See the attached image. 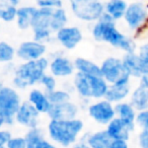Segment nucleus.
I'll list each match as a JSON object with an SVG mask.
<instances>
[{
  "label": "nucleus",
  "instance_id": "nucleus-24",
  "mask_svg": "<svg viewBox=\"0 0 148 148\" xmlns=\"http://www.w3.org/2000/svg\"><path fill=\"white\" fill-rule=\"evenodd\" d=\"M37 8L32 6L21 7L16 10V17H17V25L19 29H27L31 27V21L35 14Z\"/></svg>",
  "mask_w": 148,
  "mask_h": 148
},
{
  "label": "nucleus",
  "instance_id": "nucleus-9",
  "mask_svg": "<svg viewBox=\"0 0 148 148\" xmlns=\"http://www.w3.org/2000/svg\"><path fill=\"white\" fill-rule=\"evenodd\" d=\"M88 113L95 122L103 125H108L116 115L114 107L108 101H101L91 105L88 108Z\"/></svg>",
  "mask_w": 148,
  "mask_h": 148
},
{
  "label": "nucleus",
  "instance_id": "nucleus-26",
  "mask_svg": "<svg viewBox=\"0 0 148 148\" xmlns=\"http://www.w3.org/2000/svg\"><path fill=\"white\" fill-rule=\"evenodd\" d=\"M48 101L51 105H57V103H66V101H69V95L68 92L63 90H52L48 91L47 95Z\"/></svg>",
  "mask_w": 148,
  "mask_h": 148
},
{
  "label": "nucleus",
  "instance_id": "nucleus-19",
  "mask_svg": "<svg viewBox=\"0 0 148 148\" xmlns=\"http://www.w3.org/2000/svg\"><path fill=\"white\" fill-rule=\"evenodd\" d=\"M131 106L134 110L139 112L146 111L148 107V87L139 85L138 88L134 90L131 97Z\"/></svg>",
  "mask_w": 148,
  "mask_h": 148
},
{
  "label": "nucleus",
  "instance_id": "nucleus-30",
  "mask_svg": "<svg viewBox=\"0 0 148 148\" xmlns=\"http://www.w3.org/2000/svg\"><path fill=\"white\" fill-rule=\"evenodd\" d=\"M40 82L45 86V88L47 89V91H52L55 90L56 87V80L53 76L51 75H47V74H44L42 78L40 79Z\"/></svg>",
  "mask_w": 148,
  "mask_h": 148
},
{
  "label": "nucleus",
  "instance_id": "nucleus-3",
  "mask_svg": "<svg viewBox=\"0 0 148 148\" xmlns=\"http://www.w3.org/2000/svg\"><path fill=\"white\" fill-rule=\"evenodd\" d=\"M48 65V60L44 57L39 58L38 60L27 61L15 71L13 83L15 86L21 89L35 84L40 81L42 76L45 74V70L47 69Z\"/></svg>",
  "mask_w": 148,
  "mask_h": 148
},
{
  "label": "nucleus",
  "instance_id": "nucleus-36",
  "mask_svg": "<svg viewBox=\"0 0 148 148\" xmlns=\"http://www.w3.org/2000/svg\"><path fill=\"white\" fill-rule=\"evenodd\" d=\"M109 148H129V146L125 140H112Z\"/></svg>",
  "mask_w": 148,
  "mask_h": 148
},
{
  "label": "nucleus",
  "instance_id": "nucleus-32",
  "mask_svg": "<svg viewBox=\"0 0 148 148\" xmlns=\"http://www.w3.org/2000/svg\"><path fill=\"white\" fill-rule=\"evenodd\" d=\"M40 7H48V8H61L62 0H36Z\"/></svg>",
  "mask_w": 148,
  "mask_h": 148
},
{
  "label": "nucleus",
  "instance_id": "nucleus-40",
  "mask_svg": "<svg viewBox=\"0 0 148 148\" xmlns=\"http://www.w3.org/2000/svg\"><path fill=\"white\" fill-rule=\"evenodd\" d=\"M3 125H4V121H3L2 117H1V116H0V128L2 127Z\"/></svg>",
  "mask_w": 148,
  "mask_h": 148
},
{
  "label": "nucleus",
  "instance_id": "nucleus-2",
  "mask_svg": "<svg viewBox=\"0 0 148 148\" xmlns=\"http://www.w3.org/2000/svg\"><path fill=\"white\" fill-rule=\"evenodd\" d=\"M82 129L83 123L81 120L78 119L65 120V121L51 120L48 125V131L51 139L65 147L75 143Z\"/></svg>",
  "mask_w": 148,
  "mask_h": 148
},
{
  "label": "nucleus",
  "instance_id": "nucleus-7",
  "mask_svg": "<svg viewBox=\"0 0 148 148\" xmlns=\"http://www.w3.org/2000/svg\"><path fill=\"white\" fill-rule=\"evenodd\" d=\"M129 76L141 77L148 73V46L144 45L140 49L139 55L134 52L127 53L122 60Z\"/></svg>",
  "mask_w": 148,
  "mask_h": 148
},
{
  "label": "nucleus",
  "instance_id": "nucleus-27",
  "mask_svg": "<svg viewBox=\"0 0 148 148\" xmlns=\"http://www.w3.org/2000/svg\"><path fill=\"white\" fill-rule=\"evenodd\" d=\"M14 56V50L10 45L0 42V62H9Z\"/></svg>",
  "mask_w": 148,
  "mask_h": 148
},
{
  "label": "nucleus",
  "instance_id": "nucleus-20",
  "mask_svg": "<svg viewBox=\"0 0 148 148\" xmlns=\"http://www.w3.org/2000/svg\"><path fill=\"white\" fill-rule=\"evenodd\" d=\"M74 65L76 67L80 73L88 76H95V77H101V68L95 63L89 61L84 58H77L74 62Z\"/></svg>",
  "mask_w": 148,
  "mask_h": 148
},
{
  "label": "nucleus",
  "instance_id": "nucleus-39",
  "mask_svg": "<svg viewBox=\"0 0 148 148\" xmlns=\"http://www.w3.org/2000/svg\"><path fill=\"white\" fill-rule=\"evenodd\" d=\"M6 1H8V2L10 3L11 5H13V6H15V5L19 2V0H6Z\"/></svg>",
  "mask_w": 148,
  "mask_h": 148
},
{
  "label": "nucleus",
  "instance_id": "nucleus-16",
  "mask_svg": "<svg viewBox=\"0 0 148 148\" xmlns=\"http://www.w3.org/2000/svg\"><path fill=\"white\" fill-rule=\"evenodd\" d=\"M106 132L112 140H125V141H127L129 139L130 130L119 118H114L108 124V128Z\"/></svg>",
  "mask_w": 148,
  "mask_h": 148
},
{
  "label": "nucleus",
  "instance_id": "nucleus-13",
  "mask_svg": "<svg viewBox=\"0 0 148 148\" xmlns=\"http://www.w3.org/2000/svg\"><path fill=\"white\" fill-rule=\"evenodd\" d=\"M57 40L66 48L74 49L82 40V34L78 27H64L57 32Z\"/></svg>",
  "mask_w": 148,
  "mask_h": 148
},
{
  "label": "nucleus",
  "instance_id": "nucleus-33",
  "mask_svg": "<svg viewBox=\"0 0 148 148\" xmlns=\"http://www.w3.org/2000/svg\"><path fill=\"white\" fill-rule=\"evenodd\" d=\"M135 123L142 129H147L148 127V112L141 111L137 116H135Z\"/></svg>",
  "mask_w": 148,
  "mask_h": 148
},
{
  "label": "nucleus",
  "instance_id": "nucleus-14",
  "mask_svg": "<svg viewBox=\"0 0 148 148\" xmlns=\"http://www.w3.org/2000/svg\"><path fill=\"white\" fill-rule=\"evenodd\" d=\"M46 52V47L38 42H25L19 46L17 50V56L25 61H33L43 57Z\"/></svg>",
  "mask_w": 148,
  "mask_h": 148
},
{
  "label": "nucleus",
  "instance_id": "nucleus-1",
  "mask_svg": "<svg viewBox=\"0 0 148 148\" xmlns=\"http://www.w3.org/2000/svg\"><path fill=\"white\" fill-rule=\"evenodd\" d=\"M92 29V35L97 41L107 42L116 48H119L127 53H132L135 49V44L132 40L120 33L116 27L115 21L108 13H103L97 19Z\"/></svg>",
  "mask_w": 148,
  "mask_h": 148
},
{
  "label": "nucleus",
  "instance_id": "nucleus-17",
  "mask_svg": "<svg viewBox=\"0 0 148 148\" xmlns=\"http://www.w3.org/2000/svg\"><path fill=\"white\" fill-rule=\"evenodd\" d=\"M115 114L118 115V118L125 124L130 131H133L135 127V110L130 103H118L115 108Z\"/></svg>",
  "mask_w": 148,
  "mask_h": 148
},
{
  "label": "nucleus",
  "instance_id": "nucleus-29",
  "mask_svg": "<svg viewBox=\"0 0 148 148\" xmlns=\"http://www.w3.org/2000/svg\"><path fill=\"white\" fill-rule=\"evenodd\" d=\"M51 31L44 29H34V40L38 43H42L43 41H46L51 36Z\"/></svg>",
  "mask_w": 148,
  "mask_h": 148
},
{
  "label": "nucleus",
  "instance_id": "nucleus-12",
  "mask_svg": "<svg viewBox=\"0 0 148 148\" xmlns=\"http://www.w3.org/2000/svg\"><path fill=\"white\" fill-rule=\"evenodd\" d=\"M77 113H78L77 107L70 101L57 103V105H51L47 112L50 119L57 120V121L75 119Z\"/></svg>",
  "mask_w": 148,
  "mask_h": 148
},
{
  "label": "nucleus",
  "instance_id": "nucleus-28",
  "mask_svg": "<svg viewBox=\"0 0 148 148\" xmlns=\"http://www.w3.org/2000/svg\"><path fill=\"white\" fill-rule=\"evenodd\" d=\"M16 7L13 5H9L5 8L0 7V19L4 21H12L16 17Z\"/></svg>",
  "mask_w": 148,
  "mask_h": 148
},
{
  "label": "nucleus",
  "instance_id": "nucleus-25",
  "mask_svg": "<svg viewBox=\"0 0 148 148\" xmlns=\"http://www.w3.org/2000/svg\"><path fill=\"white\" fill-rule=\"evenodd\" d=\"M67 23V15L64 9L54 8L51 18V32H58L65 27Z\"/></svg>",
  "mask_w": 148,
  "mask_h": 148
},
{
  "label": "nucleus",
  "instance_id": "nucleus-38",
  "mask_svg": "<svg viewBox=\"0 0 148 148\" xmlns=\"http://www.w3.org/2000/svg\"><path fill=\"white\" fill-rule=\"evenodd\" d=\"M73 148H90V147H89L85 142L81 141V142H79V143L75 144V145L73 146Z\"/></svg>",
  "mask_w": 148,
  "mask_h": 148
},
{
  "label": "nucleus",
  "instance_id": "nucleus-11",
  "mask_svg": "<svg viewBox=\"0 0 148 148\" xmlns=\"http://www.w3.org/2000/svg\"><path fill=\"white\" fill-rule=\"evenodd\" d=\"M39 116L40 113L35 109V107L29 101H25L19 106L14 120L21 125L33 129V128L38 127Z\"/></svg>",
  "mask_w": 148,
  "mask_h": 148
},
{
  "label": "nucleus",
  "instance_id": "nucleus-23",
  "mask_svg": "<svg viewBox=\"0 0 148 148\" xmlns=\"http://www.w3.org/2000/svg\"><path fill=\"white\" fill-rule=\"evenodd\" d=\"M127 6V3L124 0H110L106 5V13L114 21H117L124 16Z\"/></svg>",
  "mask_w": 148,
  "mask_h": 148
},
{
  "label": "nucleus",
  "instance_id": "nucleus-6",
  "mask_svg": "<svg viewBox=\"0 0 148 148\" xmlns=\"http://www.w3.org/2000/svg\"><path fill=\"white\" fill-rule=\"evenodd\" d=\"M72 12L77 18L85 21H97L103 13L99 0H69Z\"/></svg>",
  "mask_w": 148,
  "mask_h": 148
},
{
  "label": "nucleus",
  "instance_id": "nucleus-34",
  "mask_svg": "<svg viewBox=\"0 0 148 148\" xmlns=\"http://www.w3.org/2000/svg\"><path fill=\"white\" fill-rule=\"evenodd\" d=\"M139 145L141 148H148V129H143L140 133Z\"/></svg>",
  "mask_w": 148,
  "mask_h": 148
},
{
  "label": "nucleus",
  "instance_id": "nucleus-10",
  "mask_svg": "<svg viewBox=\"0 0 148 148\" xmlns=\"http://www.w3.org/2000/svg\"><path fill=\"white\" fill-rule=\"evenodd\" d=\"M124 17H125L126 23L130 29H138L146 21V17H147L146 6L141 2L132 3L129 6H127Z\"/></svg>",
  "mask_w": 148,
  "mask_h": 148
},
{
  "label": "nucleus",
  "instance_id": "nucleus-35",
  "mask_svg": "<svg viewBox=\"0 0 148 148\" xmlns=\"http://www.w3.org/2000/svg\"><path fill=\"white\" fill-rule=\"evenodd\" d=\"M11 138L10 132L5 131V130H0V147L6 145V143L8 142V140Z\"/></svg>",
  "mask_w": 148,
  "mask_h": 148
},
{
  "label": "nucleus",
  "instance_id": "nucleus-18",
  "mask_svg": "<svg viewBox=\"0 0 148 148\" xmlns=\"http://www.w3.org/2000/svg\"><path fill=\"white\" fill-rule=\"evenodd\" d=\"M51 72L53 75L59 77L69 76L73 73L74 65L67 59L64 57H57L52 61L51 65Z\"/></svg>",
  "mask_w": 148,
  "mask_h": 148
},
{
  "label": "nucleus",
  "instance_id": "nucleus-31",
  "mask_svg": "<svg viewBox=\"0 0 148 148\" xmlns=\"http://www.w3.org/2000/svg\"><path fill=\"white\" fill-rule=\"evenodd\" d=\"M6 148H27V143L23 137H11L5 145Z\"/></svg>",
  "mask_w": 148,
  "mask_h": 148
},
{
  "label": "nucleus",
  "instance_id": "nucleus-37",
  "mask_svg": "<svg viewBox=\"0 0 148 148\" xmlns=\"http://www.w3.org/2000/svg\"><path fill=\"white\" fill-rule=\"evenodd\" d=\"M32 148H57V147L55 145H53L52 143H50L49 141H47V140L42 139L40 141H38Z\"/></svg>",
  "mask_w": 148,
  "mask_h": 148
},
{
  "label": "nucleus",
  "instance_id": "nucleus-8",
  "mask_svg": "<svg viewBox=\"0 0 148 148\" xmlns=\"http://www.w3.org/2000/svg\"><path fill=\"white\" fill-rule=\"evenodd\" d=\"M99 68H101V78L106 82L114 84L124 78H130L129 74L127 73L123 63H122V60L118 59V58H108L103 62Z\"/></svg>",
  "mask_w": 148,
  "mask_h": 148
},
{
  "label": "nucleus",
  "instance_id": "nucleus-5",
  "mask_svg": "<svg viewBox=\"0 0 148 148\" xmlns=\"http://www.w3.org/2000/svg\"><path fill=\"white\" fill-rule=\"evenodd\" d=\"M21 106L18 93L10 87H2L0 90V116L4 124L12 125L15 121V115Z\"/></svg>",
  "mask_w": 148,
  "mask_h": 148
},
{
  "label": "nucleus",
  "instance_id": "nucleus-42",
  "mask_svg": "<svg viewBox=\"0 0 148 148\" xmlns=\"http://www.w3.org/2000/svg\"><path fill=\"white\" fill-rule=\"evenodd\" d=\"M0 148H6V147H5V146H3V147H0Z\"/></svg>",
  "mask_w": 148,
  "mask_h": 148
},
{
  "label": "nucleus",
  "instance_id": "nucleus-21",
  "mask_svg": "<svg viewBox=\"0 0 148 148\" xmlns=\"http://www.w3.org/2000/svg\"><path fill=\"white\" fill-rule=\"evenodd\" d=\"M83 142L90 148H109L112 139L106 131H99L88 135Z\"/></svg>",
  "mask_w": 148,
  "mask_h": 148
},
{
  "label": "nucleus",
  "instance_id": "nucleus-41",
  "mask_svg": "<svg viewBox=\"0 0 148 148\" xmlns=\"http://www.w3.org/2000/svg\"><path fill=\"white\" fill-rule=\"evenodd\" d=\"M2 87H3V85H2V83L0 82V90H1V89H2Z\"/></svg>",
  "mask_w": 148,
  "mask_h": 148
},
{
  "label": "nucleus",
  "instance_id": "nucleus-4",
  "mask_svg": "<svg viewBox=\"0 0 148 148\" xmlns=\"http://www.w3.org/2000/svg\"><path fill=\"white\" fill-rule=\"evenodd\" d=\"M74 84L81 97H88V99L89 97H93V99L103 97L108 89V83L101 77L88 76L80 72L75 75Z\"/></svg>",
  "mask_w": 148,
  "mask_h": 148
},
{
  "label": "nucleus",
  "instance_id": "nucleus-15",
  "mask_svg": "<svg viewBox=\"0 0 148 148\" xmlns=\"http://www.w3.org/2000/svg\"><path fill=\"white\" fill-rule=\"evenodd\" d=\"M129 78H124L118 82L108 86V89L105 93L106 101L109 103H119L123 101L128 95H129Z\"/></svg>",
  "mask_w": 148,
  "mask_h": 148
},
{
  "label": "nucleus",
  "instance_id": "nucleus-22",
  "mask_svg": "<svg viewBox=\"0 0 148 148\" xmlns=\"http://www.w3.org/2000/svg\"><path fill=\"white\" fill-rule=\"evenodd\" d=\"M29 103L35 107L39 113H47L51 103H49L47 97L44 92L34 89L29 93Z\"/></svg>",
  "mask_w": 148,
  "mask_h": 148
}]
</instances>
